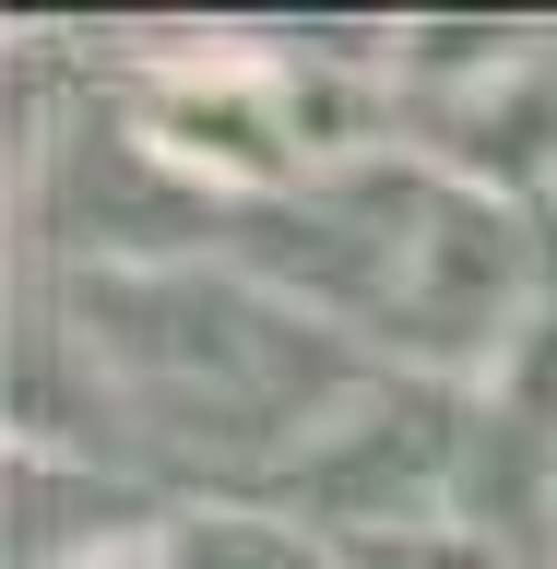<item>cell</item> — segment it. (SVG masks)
I'll return each mask as SVG.
<instances>
[{
  "instance_id": "6da1fadb",
  "label": "cell",
  "mask_w": 557,
  "mask_h": 569,
  "mask_svg": "<svg viewBox=\"0 0 557 569\" xmlns=\"http://www.w3.org/2000/svg\"><path fill=\"white\" fill-rule=\"evenodd\" d=\"M60 309L71 356L96 380V416H119L142 451H178L190 475H238V487H285L391 380L368 345H345L320 309L273 297L261 273L83 261Z\"/></svg>"
},
{
  "instance_id": "3957f363",
  "label": "cell",
  "mask_w": 557,
  "mask_h": 569,
  "mask_svg": "<svg viewBox=\"0 0 557 569\" xmlns=\"http://www.w3.org/2000/svg\"><path fill=\"white\" fill-rule=\"evenodd\" d=\"M167 569H332V546L297 510H178Z\"/></svg>"
},
{
  "instance_id": "7a4b0ae2",
  "label": "cell",
  "mask_w": 557,
  "mask_h": 569,
  "mask_svg": "<svg viewBox=\"0 0 557 569\" xmlns=\"http://www.w3.org/2000/svg\"><path fill=\"white\" fill-rule=\"evenodd\" d=\"M273 226H226L249 273L320 309L345 345L404 356V368H510L546 320V249L487 178L439 154H356L261 202Z\"/></svg>"
}]
</instances>
